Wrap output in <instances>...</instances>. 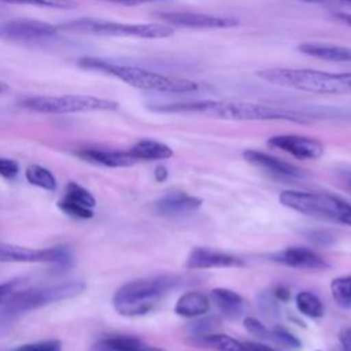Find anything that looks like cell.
<instances>
[{
  "mask_svg": "<svg viewBox=\"0 0 351 351\" xmlns=\"http://www.w3.org/2000/svg\"><path fill=\"white\" fill-rule=\"evenodd\" d=\"M158 112L176 114H200L213 118L230 121H289L306 123L311 119L321 118L317 111L280 107L265 103L243 101V100H195L174 101L148 106Z\"/></svg>",
  "mask_w": 351,
  "mask_h": 351,
  "instance_id": "cell-1",
  "label": "cell"
},
{
  "mask_svg": "<svg viewBox=\"0 0 351 351\" xmlns=\"http://www.w3.org/2000/svg\"><path fill=\"white\" fill-rule=\"evenodd\" d=\"M78 64L84 69L112 75L122 82L141 90L160 93H189L199 89V84L188 78L165 75L138 66L122 64L101 58L84 56L78 60Z\"/></svg>",
  "mask_w": 351,
  "mask_h": 351,
  "instance_id": "cell-2",
  "label": "cell"
},
{
  "mask_svg": "<svg viewBox=\"0 0 351 351\" xmlns=\"http://www.w3.org/2000/svg\"><path fill=\"white\" fill-rule=\"evenodd\" d=\"M256 75L273 85L319 95H351V73H332L314 69L271 67Z\"/></svg>",
  "mask_w": 351,
  "mask_h": 351,
  "instance_id": "cell-3",
  "label": "cell"
},
{
  "mask_svg": "<svg viewBox=\"0 0 351 351\" xmlns=\"http://www.w3.org/2000/svg\"><path fill=\"white\" fill-rule=\"evenodd\" d=\"M174 285L176 278L169 276L132 280L115 291L112 306L121 315H144L149 313Z\"/></svg>",
  "mask_w": 351,
  "mask_h": 351,
  "instance_id": "cell-4",
  "label": "cell"
},
{
  "mask_svg": "<svg viewBox=\"0 0 351 351\" xmlns=\"http://www.w3.org/2000/svg\"><path fill=\"white\" fill-rule=\"evenodd\" d=\"M58 29L71 33L81 34H96V36H110V37H134V38H166L174 34V27L162 23H123L97 18H78L60 23Z\"/></svg>",
  "mask_w": 351,
  "mask_h": 351,
  "instance_id": "cell-5",
  "label": "cell"
},
{
  "mask_svg": "<svg viewBox=\"0 0 351 351\" xmlns=\"http://www.w3.org/2000/svg\"><path fill=\"white\" fill-rule=\"evenodd\" d=\"M278 202L300 214L351 226V204L339 196L325 192L282 191Z\"/></svg>",
  "mask_w": 351,
  "mask_h": 351,
  "instance_id": "cell-6",
  "label": "cell"
},
{
  "mask_svg": "<svg viewBox=\"0 0 351 351\" xmlns=\"http://www.w3.org/2000/svg\"><path fill=\"white\" fill-rule=\"evenodd\" d=\"M85 291V284L82 281H64L55 285H48L43 288L21 289L8 303L1 306L0 317L5 321L15 319L29 311L37 310L43 306L71 299L81 295Z\"/></svg>",
  "mask_w": 351,
  "mask_h": 351,
  "instance_id": "cell-7",
  "label": "cell"
},
{
  "mask_svg": "<svg viewBox=\"0 0 351 351\" xmlns=\"http://www.w3.org/2000/svg\"><path fill=\"white\" fill-rule=\"evenodd\" d=\"M21 106L43 114H74L90 111H114L118 103L110 99L90 95H60L34 96L21 101Z\"/></svg>",
  "mask_w": 351,
  "mask_h": 351,
  "instance_id": "cell-8",
  "label": "cell"
},
{
  "mask_svg": "<svg viewBox=\"0 0 351 351\" xmlns=\"http://www.w3.org/2000/svg\"><path fill=\"white\" fill-rule=\"evenodd\" d=\"M58 26L38 19H10L0 22V41L33 43L52 37Z\"/></svg>",
  "mask_w": 351,
  "mask_h": 351,
  "instance_id": "cell-9",
  "label": "cell"
},
{
  "mask_svg": "<svg viewBox=\"0 0 351 351\" xmlns=\"http://www.w3.org/2000/svg\"><path fill=\"white\" fill-rule=\"evenodd\" d=\"M70 261V250L63 245L37 250L0 243V262H41L67 266Z\"/></svg>",
  "mask_w": 351,
  "mask_h": 351,
  "instance_id": "cell-10",
  "label": "cell"
},
{
  "mask_svg": "<svg viewBox=\"0 0 351 351\" xmlns=\"http://www.w3.org/2000/svg\"><path fill=\"white\" fill-rule=\"evenodd\" d=\"M158 16L163 21V23H167L173 27L180 26L192 29H223L233 27L239 23V21L233 16H221L193 11H166L160 12Z\"/></svg>",
  "mask_w": 351,
  "mask_h": 351,
  "instance_id": "cell-11",
  "label": "cell"
},
{
  "mask_svg": "<svg viewBox=\"0 0 351 351\" xmlns=\"http://www.w3.org/2000/svg\"><path fill=\"white\" fill-rule=\"evenodd\" d=\"M267 144L298 159H318L324 154L321 141L299 134H277L270 137Z\"/></svg>",
  "mask_w": 351,
  "mask_h": 351,
  "instance_id": "cell-12",
  "label": "cell"
},
{
  "mask_svg": "<svg viewBox=\"0 0 351 351\" xmlns=\"http://www.w3.org/2000/svg\"><path fill=\"white\" fill-rule=\"evenodd\" d=\"M270 259L295 269H328L329 263L311 248L307 247H288L270 255Z\"/></svg>",
  "mask_w": 351,
  "mask_h": 351,
  "instance_id": "cell-13",
  "label": "cell"
},
{
  "mask_svg": "<svg viewBox=\"0 0 351 351\" xmlns=\"http://www.w3.org/2000/svg\"><path fill=\"white\" fill-rule=\"evenodd\" d=\"M188 269H215V267H241L244 262L241 258L214 251L206 247L193 248L185 262Z\"/></svg>",
  "mask_w": 351,
  "mask_h": 351,
  "instance_id": "cell-14",
  "label": "cell"
},
{
  "mask_svg": "<svg viewBox=\"0 0 351 351\" xmlns=\"http://www.w3.org/2000/svg\"><path fill=\"white\" fill-rule=\"evenodd\" d=\"M243 158L254 165L258 169H262L273 176L277 177H284V178H303L304 171L299 169L295 165H291L285 160H281L276 156H271L269 154H265L262 151L256 149H245L243 152Z\"/></svg>",
  "mask_w": 351,
  "mask_h": 351,
  "instance_id": "cell-15",
  "label": "cell"
},
{
  "mask_svg": "<svg viewBox=\"0 0 351 351\" xmlns=\"http://www.w3.org/2000/svg\"><path fill=\"white\" fill-rule=\"evenodd\" d=\"M203 200L185 192H171L154 202V210L163 217H181L197 211Z\"/></svg>",
  "mask_w": 351,
  "mask_h": 351,
  "instance_id": "cell-16",
  "label": "cell"
},
{
  "mask_svg": "<svg viewBox=\"0 0 351 351\" xmlns=\"http://www.w3.org/2000/svg\"><path fill=\"white\" fill-rule=\"evenodd\" d=\"M92 351H165L159 347L144 343L143 340L128 335H108L100 337Z\"/></svg>",
  "mask_w": 351,
  "mask_h": 351,
  "instance_id": "cell-17",
  "label": "cell"
},
{
  "mask_svg": "<svg viewBox=\"0 0 351 351\" xmlns=\"http://www.w3.org/2000/svg\"><path fill=\"white\" fill-rule=\"evenodd\" d=\"M298 49L302 53L317 59L337 63H351V47L326 43H303L298 45Z\"/></svg>",
  "mask_w": 351,
  "mask_h": 351,
  "instance_id": "cell-18",
  "label": "cell"
},
{
  "mask_svg": "<svg viewBox=\"0 0 351 351\" xmlns=\"http://www.w3.org/2000/svg\"><path fill=\"white\" fill-rule=\"evenodd\" d=\"M78 155L85 160L107 167H128L137 162V159H134L129 151L125 152L100 148H85L80 151Z\"/></svg>",
  "mask_w": 351,
  "mask_h": 351,
  "instance_id": "cell-19",
  "label": "cell"
},
{
  "mask_svg": "<svg viewBox=\"0 0 351 351\" xmlns=\"http://www.w3.org/2000/svg\"><path fill=\"white\" fill-rule=\"evenodd\" d=\"M210 310L208 298L199 291L182 293L174 306V313L185 318H195L207 314Z\"/></svg>",
  "mask_w": 351,
  "mask_h": 351,
  "instance_id": "cell-20",
  "label": "cell"
},
{
  "mask_svg": "<svg viewBox=\"0 0 351 351\" xmlns=\"http://www.w3.org/2000/svg\"><path fill=\"white\" fill-rule=\"evenodd\" d=\"M211 299L219 313L226 318H239L244 308L243 298L228 288H214L211 291Z\"/></svg>",
  "mask_w": 351,
  "mask_h": 351,
  "instance_id": "cell-21",
  "label": "cell"
},
{
  "mask_svg": "<svg viewBox=\"0 0 351 351\" xmlns=\"http://www.w3.org/2000/svg\"><path fill=\"white\" fill-rule=\"evenodd\" d=\"M130 155L134 159L143 160H160L173 156V149L165 143L156 140H141L136 143L130 149Z\"/></svg>",
  "mask_w": 351,
  "mask_h": 351,
  "instance_id": "cell-22",
  "label": "cell"
},
{
  "mask_svg": "<svg viewBox=\"0 0 351 351\" xmlns=\"http://www.w3.org/2000/svg\"><path fill=\"white\" fill-rule=\"evenodd\" d=\"M196 343L214 351H251L247 343H241L223 333H207L197 336Z\"/></svg>",
  "mask_w": 351,
  "mask_h": 351,
  "instance_id": "cell-23",
  "label": "cell"
},
{
  "mask_svg": "<svg viewBox=\"0 0 351 351\" xmlns=\"http://www.w3.org/2000/svg\"><path fill=\"white\" fill-rule=\"evenodd\" d=\"M295 304L300 314L310 318H321L325 311L321 299L310 291H300L295 296Z\"/></svg>",
  "mask_w": 351,
  "mask_h": 351,
  "instance_id": "cell-24",
  "label": "cell"
},
{
  "mask_svg": "<svg viewBox=\"0 0 351 351\" xmlns=\"http://www.w3.org/2000/svg\"><path fill=\"white\" fill-rule=\"evenodd\" d=\"M25 177L29 181V184L47 189V191H55L56 189V178L55 176L45 167L40 165H32L26 169Z\"/></svg>",
  "mask_w": 351,
  "mask_h": 351,
  "instance_id": "cell-25",
  "label": "cell"
},
{
  "mask_svg": "<svg viewBox=\"0 0 351 351\" xmlns=\"http://www.w3.org/2000/svg\"><path fill=\"white\" fill-rule=\"evenodd\" d=\"M330 292L335 302L341 308H351V276H343L332 280Z\"/></svg>",
  "mask_w": 351,
  "mask_h": 351,
  "instance_id": "cell-26",
  "label": "cell"
},
{
  "mask_svg": "<svg viewBox=\"0 0 351 351\" xmlns=\"http://www.w3.org/2000/svg\"><path fill=\"white\" fill-rule=\"evenodd\" d=\"M64 197L74 203H78L84 207H88V208H93L96 206V200H95L93 195L88 189H85L84 186H81L80 184H75V182L67 184Z\"/></svg>",
  "mask_w": 351,
  "mask_h": 351,
  "instance_id": "cell-27",
  "label": "cell"
},
{
  "mask_svg": "<svg viewBox=\"0 0 351 351\" xmlns=\"http://www.w3.org/2000/svg\"><path fill=\"white\" fill-rule=\"evenodd\" d=\"M4 3L11 4H27V5H37V7H47V8H58V10H71L77 7L74 0H0Z\"/></svg>",
  "mask_w": 351,
  "mask_h": 351,
  "instance_id": "cell-28",
  "label": "cell"
},
{
  "mask_svg": "<svg viewBox=\"0 0 351 351\" xmlns=\"http://www.w3.org/2000/svg\"><path fill=\"white\" fill-rule=\"evenodd\" d=\"M58 207L67 215L70 217H74V218H81V219H89L93 217V211L92 208H88V207H84L78 203H74L66 197L60 199L58 202Z\"/></svg>",
  "mask_w": 351,
  "mask_h": 351,
  "instance_id": "cell-29",
  "label": "cell"
},
{
  "mask_svg": "<svg viewBox=\"0 0 351 351\" xmlns=\"http://www.w3.org/2000/svg\"><path fill=\"white\" fill-rule=\"evenodd\" d=\"M270 340H273L277 344H281L284 347H288V348H300L302 347L300 340L282 326H274L270 330Z\"/></svg>",
  "mask_w": 351,
  "mask_h": 351,
  "instance_id": "cell-30",
  "label": "cell"
},
{
  "mask_svg": "<svg viewBox=\"0 0 351 351\" xmlns=\"http://www.w3.org/2000/svg\"><path fill=\"white\" fill-rule=\"evenodd\" d=\"M25 281L22 278H14L8 280L5 282L0 284V306H4L8 303L21 289H23Z\"/></svg>",
  "mask_w": 351,
  "mask_h": 351,
  "instance_id": "cell-31",
  "label": "cell"
},
{
  "mask_svg": "<svg viewBox=\"0 0 351 351\" xmlns=\"http://www.w3.org/2000/svg\"><path fill=\"white\" fill-rule=\"evenodd\" d=\"M12 351H62V343L59 340H43L19 346Z\"/></svg>",
  "mask_w": 351,
  "mask_h": 351,
  "instance_id": "cell-32",
  "label": "cell"
},
{
  "mask_svg": "<svg viewBox=\"0 0 351 351\" xmlns=\"http://www.w3.org/2000/svg\"><path fill=\"white\" fill-rule=\"evenodd\" d=\"M244 326L250 333L255 335L256 337L270 340V330L259 319L254 317H247L244 318Z\"/></svg>",
  "mask_w": 351,
  "mask_h": 351,
  "instance_id": "cell-33",
  "label": "cell"
},
{
  "mask_svg": "<svg viewBox=\"0 0 351 351\" xmlns=\"http://www.w3.org/2000/svg\"><path fill=\"white\" fill-rule=\"evenodd\" d=\"M19 171V166L15 160L8 158H0V176L12 180Z\"/></svg>",
  "mask_w": 351,
  "mask_h": 351,
  "instance_id": "cell-34",
  "label": "cell"
},
{
  "mask_svg": "<svg viewBox=\"0 0 351 351\" xmlns=\"http://www.w3.org/2000/svg\"><path fill=\"white\" fill-rule=\"evenodd\" d=\"M217 319L215 318H204L202 321H196L191 325V332H193V335L196 336H203L207 333H211L210 330L215 326Z\"/></svg>",
  "mask_w": 351,
  "mask_h": 351,
  "instance_id": "cell-35",
  "label": "cell"
},
{
  "mask_svg": "<svg viewBox=\"0 0 351 351\" xmlns=\"http://www.w3.org/2000/svg\"><path fill=\"white\" fill-rule=\"evenodd\" d=\"M307 239L318 245H330L333 243V239L330 234H328L326 232L322 230H313L307 233Z\"/></svg>",
  "mask_w": 351,
  "mask_h": 351,
  "instance_id": "cell-36",
  "label": "cell"
},
{
  "mask_svg": "<svg viewBox=\"0 0 351 351\" xmlns=\"http://www.w3.org/2000/svg\"><path fill=\"white\" fill-rule=\"evenodd\" d=\"M339 341L344 351H351V328H343L339 332Z\"/></svg>",
  "mask_w": 351,
  "mask_h": 351,
  "instance_id": "cell-37",
  "label": "cell"
},
{
  "mask_svg": "<svg viewBox=\"0 0 351 351\" xmlns=\"http://www.w3.org/2000/svg\"><path fill=\"white\" fill-rule=\"evenodd\" d=\"M104 1L118 3V4H123V5H140V4L155 3V1H160V0H104Z\"/></svg>",
  "mask_w": 351,
  "mask_h": 351,
  "instance_id": "cell-38",
  "label": "cell"
},
{
  "mask_svg": "<svg viewBox=\"0 0 351 351\" xmlns=\"http://www.w3.org/2000/svg\"><path fill=\"white\" fill-rule=\"evenodd\" d=\"M154 176H155V180H156L158 182H163V181L167 178L169 171H167V169H166L165 166H158V167L155 169Z\"/></svg>",
  "mask_w": 351,
  "mask_h": 351,
  "instance_id": "cell-39",
  "label": "cell"
},
{
  "mask_svg": "<svg viewBox=\"0 0 351 351\" xmlns=\"http://www.w3.org/2000/svg\"><path fill=\"white\" fill-rule=\"evenodd\" d=\"M333 16H335L336 19H339L341 23H344V25H347L348 27H351V14H350V12L341 11V12L333 14Z\"/></svg>",
  "mask_w": 351,
  "mask_h": 351,
  "instance_id": "cell-40",
  "label": "cell"
},
{
  "mask_svg": "<svg viewBox=\"0 0 351 351\" xmlns=\"http://www.w3.org/2000/svg\"><path fill=\"white\" fill-rule=\"evenodd\" d=\"M247 346L251 351H276V350H273V348H270L265 344H258V343H247Z\"/></svg>",
  "mask_w": 351,
  "mask_h": 351,
  "instance_id": "cell-41",
  "label": "cell"
},
{
  "mask_svg": "<svg viewBox=\"0 0 351 351\" xmlns=\"http://www.w3.org/2000/svg\"><path fill=\"white\" fill-rule=\"evenodd\" d=\"M276 296H277L278 299H281V300H288V298H289V291L285 289V288H282V287H280V288H277V291H276Z\"/></svg>",
  "mask_w": 351,
  "mask_h": 351,
  "instance_id": "cell-42",
  "label": "cell"
},
{
  "mask_svg": "<svg viewBox=\"0 0 351 351\" xmlns=\"http://www.w3.org/2000/svg\"><path fill=\"white\" fill-rule=\"evenodd\" d=\"M7 90H8V85H7L5 82L0 81V95L4 93V92H7Z\"/></svg>",
  "mask_w": 351,
  "mask_h": 351,
  "instance_id": "cell-43",
  "label": "cell"
}]
</instances>
